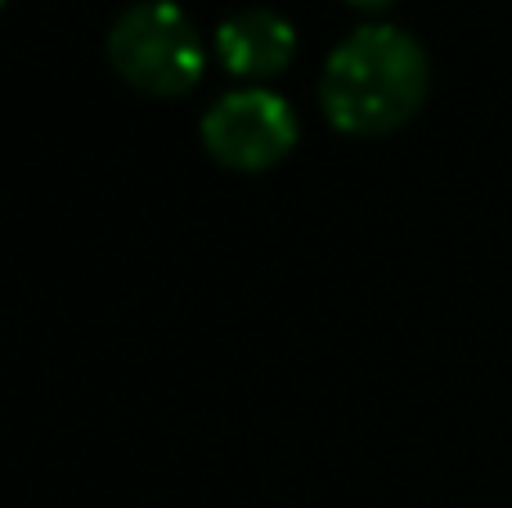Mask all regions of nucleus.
Instances as JSON below:
<instances>
[{
	"mask_svg": "<svg viewBox=\"0 0 512 508\" xmlns=\"http://www.w3.org/2000/svg\"><path fill=\"white\" fill-rule=\"evenodd\" d=\"M203 149L225 171H270L297 149L301 122L283 95L265 86H239L203 113Z\"/></svg>",
	"mask_w": 512,
	"mask_h": 508,
	"instance_id": "obj_3",
	"label": "nucleus"
},
{
	"mask_svg": "<svg viewBox=\"0 0 512 508\" xmlns=\"http://www.w3.org/2000/svg\"><path fill=\"white\" fill-rule=\"evenodd\" d=\"M216 63L243 86H265L297 59V27L274 9H239L212 36Z\"/></svg>",
	"mask_w": 512,
	"mask_h": 508,
	"instance_id": "obj_4",
	"label": "nucleus"
},
{
	"mask_svg": "<svg viewBox=\"0 0 512 508\" xmlns=\"http://www.w3.org/2000/svg\"><path fill=\"white\" fill-rule=\"evenodd\" d=\"M108 68L122 86L149 99H185L207 72V45L198 23L176 0H140L108 27Z\"/></svg>",
	"mask_w": 512,
	"mask_h": 508,
	"instance_id": "obj_2",
	"label": "nucleus"
},
{
	"mask_svg": "<svg viewBox=\"0 0 512 508\" xmlns=\"http://www.w3.org/2000/svg\"><path fill=\"white\" fill-rule=\"evenodd\" d=\"M432 86L427 50L391 23H364L324 59L319 108L342 135H391L414 122Z\"/></svg>",
	"mask_w": 512,
	"mask_h": 508,
	"instance_id": "obj_1",
	"label": "nucleus"
},
{
	"mask_svg": "<svg viewBox=\"0 0 512 508\" xmlns=\"http://www.w3.org/2000/svg\"><path fill=\"white\" fill-rule=\"evenodd\" d=\"M351 9H364V14H382V9H391L396 0H346Z\"/></svg>",
	"mask_w": 512,
	"mask_h": 508,
	"instance_id": "obj_5",
	"label": "nucleus"
},
{
	"mask_svg": "<svg viewBox=\"0 0 512 508\" xmlns=\"http://www.w3.org/2000/svg\"><path fill=\"white\" fill-rule=\"evenodd\" d=\"M0 5H5V0H0Z\"/></svg>",
	"mask_w": 512,
	"mask_h": 508,
	"instance_id": "obj_6",
	"label": "nucleus"
}]
</instances>
